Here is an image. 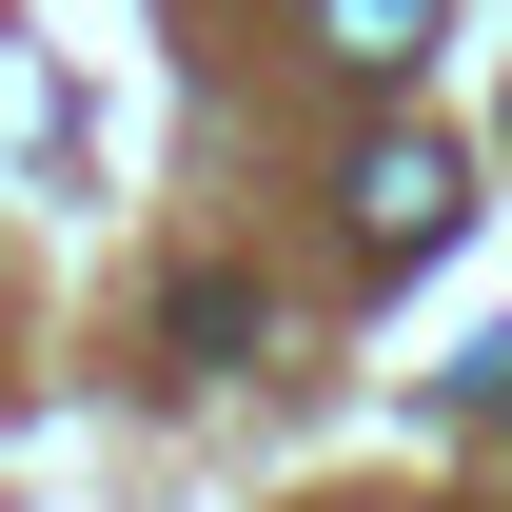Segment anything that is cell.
Segmentation results:
<instances>
[{
	"instance_id": "1",
	"label": "cell",
	"mask_w": 512,
	"mask_h": 512,
	"mask_svg": "<svg viewBox=\"0 0 512 512\" xmlns=\"http://www.w3.org/2000/svg\"><path fill=\"white\" fill-rule=\"evenodd\" d=\"M453 217H473V178H453V138H375V158H355V237H375V256H434Z\"/></svg>"
},
{
	"instance_id": "2",
	"label": "cell",
	"mask_w": 512,
	"mask_h": 512,
	"mask_svg": "<svg viewBox=\"0 0 512 512\" xmlns=\"http://www.w3.org/2000/svg\"><path fill=\"white\" fill-rule=\"evenodd\" d=\"M316 40L355 79H414V60H434V0H316Z\"/></svg>"
}]
</instances>
